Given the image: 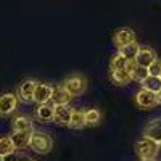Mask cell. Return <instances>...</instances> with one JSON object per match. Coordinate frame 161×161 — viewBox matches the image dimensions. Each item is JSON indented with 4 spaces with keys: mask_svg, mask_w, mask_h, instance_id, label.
Here are the masks:
<instances>
[{
    "mask_svg": "<svg viewBox=\"0 0 161 161\" xmlns=\"http://www.w3.org/2000/svg\"><path fill=\"white\" fill-rule=\"evenodd\" d=\"M29 148H32L36 153H40V155H45V153H50L52 148H53V140L48 134L45 132H40V130H32L31 134V139H29V143H28Z\"/></svg>",
    "mask_w": 161,
    "mask_h": 161,
    "instance_id": "1",
    "label": "cell"
},
{
    "mask_svg": "<svg viewBox=\"0 0 161 161\" xmlns=\"http://www.w3.org/2000/svg\"><path fill=\"white\" fill-rule=\"evenodd\" d=\"M158 152H159V145L147 137H142L136 143V153L139 155V158L142 161H153L156 158Z\"/></svg>",
    "mask_w": 161,
    "mask_h": 161,
    "instance_id": "2",
    "label": "cell"
},
{
    "mask_svg": "<svg viewBox=\"0 0 161 161\" xmlns=\"http://www.w3.org/2000/svg\"><path fill=\"white\" fill-rule=\"evenodd\" d=\"M61 87L69 93L71 97H79L82 95L87 89V80L82 76H71L68 79H64V82L61 84Z\"/></svg>",
    "mask_w": 161,
    "mask_h": 161,
    "instance_id": "3",
    "label": "cell"
},
{
    "mask_svg": "<svg viewBox=\"0 0 161 161\" xmlns=\"http://www.w3.org/2000/svg\"><path fill=\"white\" fill-rule=\"evenodd\" d=\"M136 103L140 106V108H145V110L153 108V106H156L159 103L158 93H153V92L147 90V89H140L137 92V95H136Z\"/></svg>",
    "mask_w": 161,
    "mask_h": 161,
    "instance_id": "4",
    "label": "cell"
},
{
    "mask_svg": "<svg viewBox=\"0 0 161 161\" xmlns=\"http://www.w3.org/2000/svg\"><path fill=\"white\" fill-rule=\"evenodd\" d=\"M113 42H114V45L118 48L124 47V45H127L130 42H136V32H134L130 28H121V29H118L114 32Z\"/></svg>",
    "mask_w": 161,
    "mask_h": 161,
    "instance_id": "5",
    "label": "cell"
},
{
    "mask_svg": "<svg viewBox=\"0 0 161 161\" xmlns=\"http://www.w3.org/2000/svg\"><path fill=\"white\" fill-rule=\"evenodd\" d=\"M143 137L156 142L161 147V118L153 119L147 124V127L143 129Z\"/></svg>",
    "mask_w": 161,
    "mask_h": 161,
    "instance_id": "6",
    "label": "cell"
},
{
    "mask_svg": "<svg viewBox=\"0 0 161 161\" xmlns=\"http://www.w3.org/2000/svg\"><path fill=\"white\" fill-rule=\"evenodd\" d=\"M18 97L15 93H3L0 95V116H7L16 110Z\"/></svg>",
    "mask_w": 161,
    "mask_h": 161,
    "instance_id": "7",
    "label": "cell"
},
{
    "mask_svg": "<svg viewBox=\"0 0 161 161\" xmlns=\"http://www.w3.org/2000/svg\"><path fill=\"white\" fill-rule=\"evenodd\" d=\"M52 92H53V87L50 84H39L37 82L36 90H34V95H32V102H36L39 105L48 103L50 97H52Z\"/></svg>",
    "mask_w": 161,
    "mask_h": 161,
    "instance_id": "8",
    "label": "cell"
},
{
    "mask_svg": "<svg viewBox=\"0 0 161 161\" xmlns=\"http://www.w3.org/2000/svg\"><path fill=\"white\" fill-rule=\"evenodd\" d=\"M134 61H136L137 66H142V68H148L152 63L156 61V53H155L152 48H140Z\"/></svg>",
    "mask_w": 161,
    "mask_h": 161,
    "instance_id": "9",
    "label": "cell"
},
{
    "mask_svg": "<svg viewBox=\"0 0 161 161\" xmlns=\"http://www.w3.org/2000/svg\"><path fill=\"white\" fill-rule=\"evenodd\" d=\"M36 86H37V82L34 79H26L24 82L19 86V89H18V97L23 102H32V95H34Z\"/></svg>",
    "mask_w": 161,
    "mask_h": 161,
    "instance_id": "10",
    "label": "cell"
},
{
    "mask_svg": "<svg viewBox=\"0 0 161 161\" xmlns=\"http://www.w3.org/2000/svg\"><path fill=\"white\" fill-rule=\"evenodd\" d=\"M31 134L32 130H21V132H13L10 136V140L13 143V147H15L16 150H21L24 148V147H28L29 143V139H31Z\"/></svg>",
    "mask_w": 161,
    "mask_h": 161,
    "instance_id": "11",
    "label": "cell"
},
{
    "mask_svg": "<svg viewBox=\"0 0 161 161\" xmlns=\"http://www.w3.org/2000/svg\"><path fill=\"white\" fill-rule=\"evenodd\" d=\"M71 95L66 92L63 87H53V92H52V97H50V103L55 105V106H60V105H68L71 102Z\"/></svg>",
    "mask_w": 161,
    "mask_h": 161,
    "instance_id": "12",
    "label": "cell"
},
{
    "mask_svg": "<svg viewBox=\"0 0 161 161\" xmlns=\"http://www.w3.org/2000/svg\"><path fill=\"white\" fill-rule=\"evenodd\" d=\"M53 114H55V105L44 103V105H39V108L36 110V116L40 121H53Z\"/></svg>",
    "mask_w": 161,
    "mask_h": 161,
    "instance_id": "13",
    "label": "cell"
},
{
    "mask_svg": "<svg viewBox=\"0 0 161 161\" xmlns=\"http://www.w3.org/2000/svg\"><path fill=\"white\" fill-rule=\"evenodd\" d=\"M71 110L68 108V105H60L55 106V114H53V121H57L58 124H68L71 118Z\"/></svg>",
    "mask_w": 161,
    "mask_h": 161,
    "instance_id": "14",
    "label": "cell"
},
{
    "mask_svg": "<svg viewBox=\"0 0 161 161\" xmlns=\"http://www.w3.org/2000/svg\"><path fill=\"white\" fill-rule=\"evenodd\" d=\"M140 84H142V89H147L153 93H158L161 90V77L159 76H147Z\"/></svg>",
    "mask_w": 161,
    "mask_h": 161,
    "instance_id": "15",
    "label": "cell"
},
{
    "mask_svg": "<svg viewBox=\"0 0 161 161\" xmlns=\"http://www.w3.org/2000/svg\"><path fill=\"white\" fill-rule=\"evenodd\" d=\"M119 52V55L123 57V58H126V60H136V57H137V53H139V50H140V47H139V44L137 42H130V44H127V45H124V47H121V48H118Z\"/></svg>",
    "mask_w": 161,
    "mask_h": 161,
    "instance_id": "16",
    "label": "cell"
},
{
    "mask_svg": "<svg viewBox=\"0 0 161 161\" xmlns=\"http://www.w3.org/2000/svg\"><path fill=\"white\" fill-rule=\"evenodd\" d=\"M68 126L73 127V129H82V127H86V113L79 111V110H74L71 113Z\"/></svg>",
    "mask_w": 161,
    "mask_h": 161,
    "instance_id": "17",
    "label": "cell"
},
{
    "mask_svg": "<svg viewBox=\"0 0 161 161\" xmlns=\"http://www.w3.org/2000/svg\"><path fill=\"white\" fill-rule=\"evenodd\" d=\"M21 130H32V121L26 116H18L13 121V132H21Z\"/></svg>",
    "mask_w": 161,
    "mask_h": 161,
    "instance_id": "18",
    "label": "cell"
},
{
    "mask_svg": "<svg viewBox=\"0 0 161 161\" xmlns=\"http://www.w3.org/2000/svg\"><path fill=\"white\" fill-rule=\"evenodd\" d=\"M111 80L116 86H127L130 82V74L127 71H111Z\"/></svg>",
    "mask_w": 161,
    "mask_h": 161,
    "instance_id": "19",
    "label": "cell"
},
{
    "mask_svg": "<svg viewBox=\"0 0 161 161\" xmlns=\"http://www.w3.org/2000/svg\"><path fill=\"white\" fill-rule=\"evenodd\" d=\"M15 152H16V148L13 147L10 137H2V139H0V156L7 158L11 153H15Z\"/></svg>",
    "mask_w": 161,
    "mask_h": 161,
    "instance_id": "20",
    "label": "cell"
},
{
    "mask_svg": "<svg viewBox=\"0 0 161 161\" xmlns=\"http://www.w3.org/2000/svg\"><path fill=\"white\" fill-rule=\"evenodd\" d=\"M102 119V114L97 108H92L86 111V126H97Z\"/></svg>",
    "mask_w": 161,
    "mask_h": 161,
    "instance_id": "21",
    "label": "cell"
},
{
    "mask_svg": "<svg viewBox=\"0 0 161 161\" xmlns=\"http://www.w3.org/2000/svg\"><path fill=\"white\" fill-rule=\"evenodd\" d=\"M127 63H129V60L123 58V57L118 53V55L111 60V63H110V69H111V71H126Z\"/></svg>",
    "mask_w": 161,
    "mask_h": 161,
    "instance_id": "22",
    "label": "cell"
},
{
    "mask_svg": "<svg viewBox=\"0 0 161 161\" xmlns=\"http://www.w3.org/2000/svg\"><path fill=\"white\" fill-rule=\"evenodd\" d=\"M129 74H130V80H139V82H142V80L148 76V69L136 64V68H134Z\"/></svg>",
    "mask_w": 161,
    "mask_h": 161,
    "instance_id": "23",
    "label": "cell"
},
{
    "mask_svg": "<svg viewBox=\"0 0 161 161\" xmlns=\"http://www.w3.org/2000/svg\"><path fill=\"white\" fill-rule=\"evenodd\" d=\"M147 69H148V76H159V71H161V63L156 60V61H155V63H152Z\"/></svg>",
    "mask_w": 161,
    "mask_h": 161,
    "instance_id": "24",
    "label": "cell"
},
{
    "mask_svg": "<svg viewBox=\"0 0 161 161\" xmlns=\"http://www.w3.org/2000/svg\"><path fill=\"white\" fill-rule=\"evenodd\" d=\"M158 98H159V102H161V90L158 92Z\"/></svg>",
    "mask_w": 161,
    "mask_h": 161,
    "instance_id": "25",
    "label": "cell"
},
{
    "mask_svg": "<svg viewBox=\"0 0 161 161\" xmlns=\"http://www.w3.org/2000/svg\"><path fill=\"white\" fill-rule=\"evenodd\" d=\"M0 161H5V158H3V156H0Z\"/></svg>",
    "mask_w": 161,
    "mask_h": 161,
    "instance_id": "26",
    "label": "cell"
},
{
    "mask_svg": "<svg viewBox=\"0 0 161 161\" xmlns=\"http://www.w3.org/2000/svg\"><path fill=\"white\" fill-rule=\"evenodd\" d=\"M159 77H161V71H159Z\"/></svg>",
    "mask_w": 161,
    "mask_h": 161,
    "instance_id": "27",
    "label": "cell"
},
{
    "mask_svg": "<svg viewBox=\"0 0 161 161\" xmlns=\"http://www.w3.org/2000/svg\"><path fill=\"white\" fill-rule=\"evenodd\" d=\"M29 161H32V159H29Z\"/></svg>",
    "mask_w": 161,
    "mask_h": 161,
    "instance_id": "28",
    "label": "cell"
}]
</instances>
